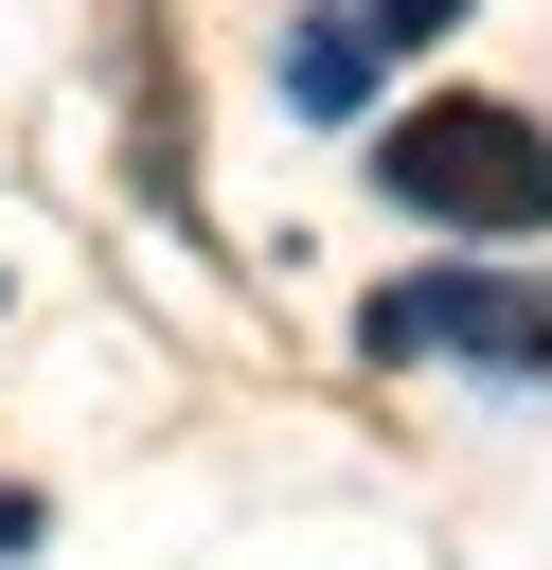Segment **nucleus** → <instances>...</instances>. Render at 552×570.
<instances>
[{
	"label": "nucleus",
	"mask_w": 552,
	"mask_h": 570,
	"mask_svg": "<svg viewBox=\"0 0 552 570\" xmlns=\"http://www.w3.org/2000/svg\"><path fill=\"white\" fill-rule=\"evenodd\" d=\"M463 0H356V36H445Z\"/></svg>",
	"instance_id": "20e7f679"
},
{
	"label": "nucleus",
	"mask_w": 552,
	"mask_h": 570,
	"mask_svg": "<svg viewBox=\"0 0 552 570\" xmlns=\"http://www.w3.org/2000/svg\"><path fill=\"white\" fill-rule=\"evenodd\" d=\"M356 71H374V36H356V18H303V53H285V89H303V107H356Z\"/></svg>",
	"instance_id": "7ed1b4c3"
},
{
	"label": "nucleus",
	"mask_w": 552,
	"mask_h": 570,
	"mask_svg": "<svg viewBox=\"0 0 552 570\" xmlns=\"http://www.w3.org/2000/svg\"><path fill=\"white\" fill-rule=\"evenodd\" d=\"M534 338H552V303L499 285V267H427V285L374 303V356H534Z\"/></svg>",
	"instance_id": "f03ea898"
},
{
	"label": "nucleus",
	"mask_w": 552,
	"mask_h": 570,
	"mask_svg": "<svg viewBox=\"0 0 552 570\" xmlns=\"http://www.w3.org/2000/svg\"><path fill=\"white\" fill-rule=\"evenodd\" d=\"M534 374H552V338H534Z\"/></svg>",
	"instance_id": "39448f33"
},
{
	"label": "nucleus",
	"mask_w": 552,
	"mask_h": 570,
	"mask_svg": "<svg viewBox=\"0 0 552 570\" xmlns=\"http://www.w3.org/2000/svg\"><path fill=\"white\" fill-rule=\"evenodd\" d=\"M374 178H392L410 214H445V232H552V142H534L516 107H481V89L410 107V125L374 142Z\"/></svg>",
	"instance_id": "f257e3e1"
}]
</instances>
